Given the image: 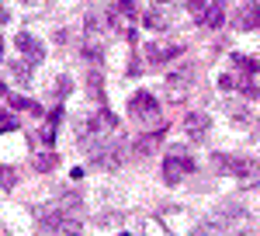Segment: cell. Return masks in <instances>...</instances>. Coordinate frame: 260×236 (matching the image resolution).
Returning <instances> with one entry per match:
<instances>
[{
	"mask_svg": "<svg viewBox=\"0 0 260 236\" xmlns=\"http://www.w3.org/2000/svg\"><path fill=\"white\" fill-rule=\"evenodd\" d=\"M212 170L243 181V188L260 184V167H257V160H250V157H225V153H215V157H212Z\"/></svg>",
	"mask_w": 260,
	"mask_h": 236,
	"instance_id": "obj_1",
	"label": "cell"
},
{
	"mask_svg": "<svg viewBox=\"0 0 260 236\" xmlns=\"http://www.w3.org/2000/svg\"><path fill=\"white\" fill-rule=\"evenodd\" d=\"M191 170H194L191 153H187L184 146H170V153H167V160H163V181H167V184H180Z\"/></svg>",
	"mask_w": 260,
	"mask_h": 236,
	"instance_id": "obj_2",
	"label": "cell"
},
{
	"mask_svg": "<svg viewBox=\"0 0 260 236\" xmlns=\"http://www.w3.org/2000/svg\"><path fill=\"white\" fill-rule=\"evenodd\" d=\"M121 163H125V142L108 139L98 153H94V167H101V170H118Z\"/></svg>",
	"mask_w": 260,
	"mask_h": 236,
	"instance_id": "obj_3",
	"label": "cell"
},
{
	"mask_svg": "<svg viewBox=\"0 0 260 236\" xmlns=\"http://www.w3.org/2000/svg\"><path fill=\"white\" fill-rule=\"evenodd\" d=\"M233 24L240 32H257L260 28V4L257 0H240L236 4V14H233Z\"/></svg>",
	"mask_w": 260,
	"mask_h": 236,
	"instance_id": "obj_4",
	"label": "cell"
},
{
	"mask_svg": "<svg viewBox=\"0 0 260 236\" xmlns=\"http://www.w3.org/2000/svg\"><path fill=\"white\" fill-rule=\"evenodd\" d=\"M128 111H132V118H142V122H149V118L160 115V101L153 98L149 91H139V94H132V101H128Z\"/></svg>",
	"mask_w": 260,
	"mask_h": 236,
	"instance_id": "obj_5",
	"label": "cell"
},
{
	"mask_svg": "<svg viewBox=\"0 0 260 236\" xmlns=\"http://www.w3.org/2000/svg\"><path fill=\"white\" fill-rule=\"evenodd\" d=\"M191 83H194V66L170 73V77H167V98L170 101H184V94L191 91Z\"/></svg>",
	"mask_w": 260,
	"mask_h": 236,
	"instance_id": "obj_6",
	"label": "cell"
},
{
	"mask_svg": "<svg viewBox=\"0 0 260 236\" xmlns=\"http://www.w3.org/2000/svg\"><path fill=\"white\" fill-rule=\"evenodd\" d=\"M14 45L21 49V56L28 59V63H42V59H45V45H42L35 35H28V32H18Z\"/></svg>",
	"mask_w": 260,
	"mask_h": 236,
	"instance_id": "obj_7",
	"label": "cell"
},
{
	"mask_svg": "<svg viewBox=\"0 0 260 236\" xmlns=\"http://www.w3.org/2000/svg\"><path fill=\"white\" fill-rule=\"evenodd\" d=\"M163 132H167V125L160 122V129H153L149 136L136 139V142H132V157H139V160L153 157V153H156V146H160V139H163Z\"/></svg>",
	"mask_w": 260,
	"mask_h": 236,
	"instance_id": "obj_8",
	"label": "cell"
},
{
	"mask_svg": "<svg viewBox=\"0 0 260 236\" xmlns=\"http://www.w3.org/2000/svg\"><path fill=\"white\" fill-rule=\"evenodd\" d=\"M208 129H212V115H205V111H187V118H184V132H187L191 139H205Z\"/></svg>",
	"mask_w": 260,
	"mask_h": 236,
	"instance_id": "obj_9",
	"label": "cell"
},
{
	"mask_svg": "<svg viewBox=\"0 0 260 236\" xmlns=\"http://www.w3.org/2000/svg\"><path fill=\"white\" fill-rule=\"evenodd\" d=\"M56 209H59L62 216L77 219V216L83 212V198H80V191H59V198H56Z\"/></svg>",
	"mask_w": 260,
	"mask_h": 236,
	"instance_id": "obj_10",
	"label": "cell"
},
{
	"mask_svg": "<svg viewBox=\"0 0 260 236\" xmlns=\"http://www.w3.org/2000/svg\"><path fill=\"white\" fill-rule=\"evenodd\" d=\"M146 56H149V63H167V59L180 56V45H160V42H153Z\"/></svg>",
	"mask_w": 260,
	"mask_h": 236,
	"instance_id": "obj_11",
	"label": "cell"
},
{
	"mask_svg": "<svg viewBox=\"0 0 260 236\" xmlns=\"http://www.w3.org/2000/svg\"><path fill=\"white\" fill-rule=\"evenodd\" d=\"M205 24H208V28H222V24H225V4H222V0L208 4V11H205Z\"/></svg>",
	"mask_w": 260,
	"mask_h": 236,
	"instance_id": "obj_12",
	"label": "cell"
},
{
	"mask_svg": "<svg viewBox=\"0 0 260 236\" xmlns=\"http://www.w3.org/2000/svg\"><path fill=\"white\" fill-rule=\"evenodd\" d=\"M146 28H153V32H163V28H167V11L153 7V11L146 14Z\"/></svg>",
	"mask_w": 260,
	"mask_h": 236,
	"instance_id": "obj_13",
	"label": "cell"
},
{
	"mask_svg": "<svg viewBox=\"0 0 260 236\" xmlns=\"http://www.w3.org/2000/svg\"><path fill=\"white\" fill-rule=\"evenodd\" d=\"M11 73H14L18 83H31V63H28V59H18V63L11 66Z\"/></svg>",
	"mask_w": 260,
	"mask_h": 236,
	"instance_id": "obj_14",
	"label": "cell"
},
{
	"mask_svg": "<svg viewBox=\"0 0 260 236\" xmlns=\"http://www.w3.org/2000/svg\"><path fill=\"white\" fill-rule=\"evenodd\" d=\"M56 163H59V157H56V153L49 150V153L35 157V170H42V174H45V170H56Z\"/></svg>",
	"mask_w": 260,
	"mask_h": 236,
	"instance_id": "obj_15",
	"label": "cell"
},
{
	"mask_svg": "<svg viewBox=\"0 0 260 236\" xmlns=\"http://www.w3.org/2000/svg\"><path fill=\"white\" fill-rule=\"evenodd\" d=\"M14 184H18V170H14V167H0V188L11 191Z\"/></svg>",
	"mask_w": 260,
	"mask_h": 236,
	"instance_id": "obj_16",
	"label": "cell"
},
{
	"mask_svg": "<svg viewBox=\"0 0 260 236\" xmlns=\"http://www.w3.org/2000/svg\"><path fill=\"white\" fill-rule=\"evenodd\" d=\"M233 66H236V70H243V73H250V77L257 73V63H253L250 56H240V52L233 56Z\"/></svg>",
	"mask_w": 260,
	"mask_h": 236,
	"instance_id": "obj_17",
	"label": "cell"
},
{
	"mask_svg": "<svg viewBox=\"0 0 260 236\" xmlns=\"http://www.w3.org/2000/svg\"><path fill=\"white\" fill-rule=\"evenodd\" d=\"M56 236H80V219H62V226H59Z\"/></svg>",
	"mask_w": 260,
	"mask_h": 236,
	"instance_id": "obj_18",
	"label": "cell"
},
{
	"mask_svg": "<svg viewBox=\"0 0 260 236\" xmlns=\"http://www.w3.org/2000/svg\"><path fill=\"white\" fill-rule=\"evenodd\" d=\"M18 129V118L7 115V111H0V132H14Z\"/></svg>",
	"mask_w": 260,
	"mask_h": 236,
	"instance_id": "obj_19",
	"label": "cell"
},
{
	"mask_svg": "<svg viewBox=\"0 0 260 236\" xmlns=\"http://www.w3.org/2000/svg\"><path fill=\"white\" fill-rule=\"evenodd\" d=\"M94 222H98V226H118L121 216H118V212H101V216L94 219Z\"/></svg>",
	"mask_w": 260,
	"mask_h": 236,
	"instance_id": "obj_20",
	"label": "cell"
},
{
	"mask_svg": "<svg viewBox=\"0 0 260 236\" xmlns=\"http://www.w3.org/2000/svg\"><path fill=\"white\" fill-rule=\"evenodd\" d=\"M11 104H14V108H24V111H35V115H39V104H35L31 98H14Z\"/></svg>",
	"mask_w": 260,
	"mask_h": 236,
	"instance_id": "obj_21",
	"label": "cell"
},
{
	"mask_svg": "<svg viewBox=\"0 0 260 236\" xmlns=\"http://www.w3.org/2000/svg\"><path fill=\"white\" fill-rule=\"evenodd\" d=\"M118 11L125 18H136V0H118Z\"/></svg>",
	"mask_w": 260,
	"mask_h": 236,
	"instance_id": "obj_22",
	"label": "cell"
},
{
	"mask_svg": "<svg viewBox=\"0 0 260 236\" xmlns=\"http://www.w3.org/2000/svg\"><path fill=\"white\" fill-rule=\"evenodd\" d=\"M219 87H222V91H233V87H240V80L225 73V77H219Z\"/></svg>",
	"mask_w": 260,
	"mask_h": 236,
	"instance_id": "obj_23",
	"label": "cell"
},
{
	"mask_svg": "<svg viewBox=\"0 0 260 236\" xmlns=\"http://www.w3.org/2000/svg\"><path fill=\"white\" fill-rule=\"evenodd\" d=\"M187 7H191V11H208V7H205V0H187Z\"/></svg>",
	"mask_w": 260,
	"mask_h": 236,
	"instance_id": "obj_24",
	"label": "cell"
},
{
	"mask_svg": "<svg viewBox=\"0 0 260 236\" xmlns=\"http://www.w3.org/2000/svg\"><path fill=\"white\" fill-rule=\"evenodd\" d=\"M4 21H7V7L0 4V24H4Z\"/></svg>",
	"mask_w": 260,
	"mask_h": 236,
	"instance_id": "obj_25",
	"label": "cell"
},
{
	"mask_svg": "<svg viewBox=\"0 0 260 236\" xmlns=\"http://www.w3.org/2000/svg\"><path fill=\"white\" fill-rule=\"evenodd\" d=\"M4 94H7V87H4V80H0V98H4Z\"/></svg>",
	"mask_w": 260,
	"mask_h": 236,
	"instance_id": "obj_26",
	"label": "cell"
},
{
	"mask_svg": "<svg viewBox=\"0 0 260 236\" xmlns=\"http://www.w3.org/2000/svg\"><path fill=\"white\" fill-rule=\"evenodd\" d=\"M0 59H4V45H0Z\"/></svg>",
	"mask_w": 260,
	"mask_h": 236,
	"instance_id": "obj_27",
	"label": "cell"
},
{
	"mask_svg": "<svg viewBox=\"0 0 260 236\" xmlns=\"http://www.w3.org/2000/svg\"><path fill=\"white\" fill-rule=\"evenodd\" d=\"M121 236H132V233H121Z\"/></svg>",
	"mask_w": 260,
	"mask_h": 236,
	"instance_id": "obj_28",
	"label": "cell"
}]
</instances>
